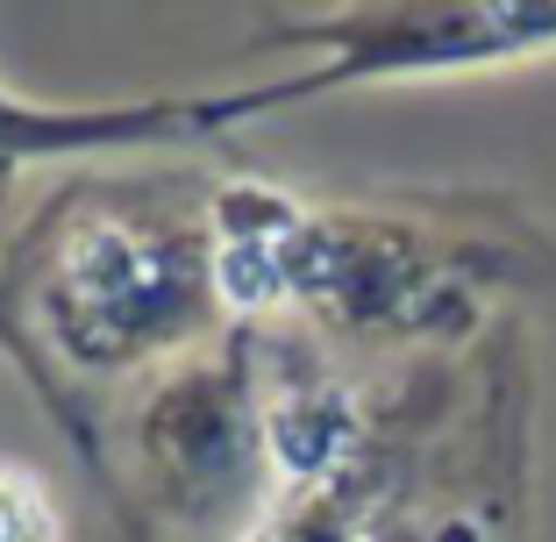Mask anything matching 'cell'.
<instances>
[{
	"mask_svg": "<svg viewBox=\"0 0 556 542\" xmlns=\"http://www.w3.org/2000/svg\"><path fill=\"white\" fill-rule=\"evenodd\" d=\"M200 165H79L0 250V357L93 471L136 386L236 329Z\"/></svg>",
	"mask_w": 556,
	"mask_h": 542,
	"instance_id": "obj_1",
	"label": "cell"
},
{
	"mask_svg": "<svg viewBox=\"0 0 556 542\" xmlns=\"http://www.w3.org/2000/svg\"><path fill=\"white\" fill-rule=\"evenodd\" d=\"M214 257L229 314L307 329L350 364H414L485 329V286L521 279V243L450 207L300 200L229 172L214 193Z\"/></svg>",
	"mask_w": 556,
	"mask_h": 542,
	"instance_id": "obj_2",
	"label": "cell"
},
{
	"mask_svg": "<svg viewBox=\"0 0 556 542\" xmlns=\"http://www.w3.org/2000/svg\"><path fill=\"white\" fill-rule=\"evenodd\" d=\"M93 478L136 542H243L271 507L257 329L236 322L136 386L100 428Z\"/></svg>",
	"mask_w": 556,
	"mask_h": 542,
	"instance_id": "obj_3",
	"label": "cell"
},
{
	"mask_svg": "<svg viewBox=\"0 0 556 542\" xmlns=\"http://www.w3.org/2000/svg\"><path fill=\"white\" fill-rule=\"evenodd\" d=\"M257 50H307L314 65L214 93V129L357 93V86L457 79V72H500V65H528V58H556V0H343V8H286V15L257 22Z\"/></svg>",
	"mask_w": 556,
	"mask_h": 542,
	"instance_id": "obj_4",
	"label": "cell"
},
{
	"mask_svg": "<svg viewBox=\"0 0 556 542\" xmlns=\"http://www.w3.org/2000/svg\"><path fill=\"white\" fill-rule=\"evenodd\" d=\"M450 421V364H400L386 386L371 443L321 486L271 493L264 521L243 542H507L514 493H485L464 507H428L435 443Z\"/></svg>",
	"mask_w": 556,
	"mask_h": 542,
	"instance_id": "obj_5",
	"label": "cell"
},
{
	"mask_svg": "<svg viewBox=\"0 0 556 542\" xmlns=\"http://www.w3.org/2000/svg\"><path fill=\"white\" fill-rule=\"evenodd\" d=\"M214 93H136V100H29L0 86V193L36 165H100V157H164L207 143Z\"/></svg>",
	"mask_w": 556,
	"mask_h": 542,
	"instance_id": "obj_6",
	"label": "cell"
},
{
	"mask_svg": "<svg viewBox=\"0 0 556 542\" xmlns=\"http://www.w3.org/2000/svg\"><path fill=\"white\" fill-rule=\"evenodd\" d=\"M0 542H65L58 486L29 457H8V450H0Z\"/></svg>",
	"mask_w": 556,
	"mask_h": 542,
	"instance_id": "obj_7",
	"label": "cell"
}]
</instances>
